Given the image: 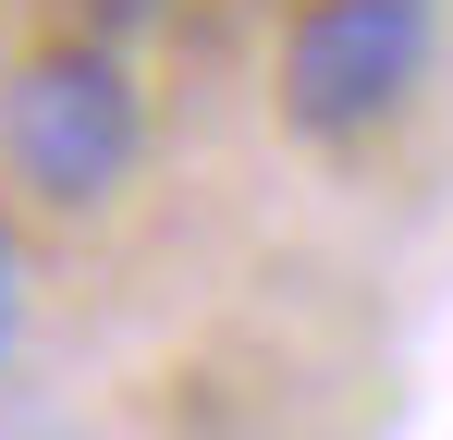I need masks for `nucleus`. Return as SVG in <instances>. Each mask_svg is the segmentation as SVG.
Listing matches in <instances>:
<instances>
[{"mask_svg": "<svg viewBox=\"0 0 453 440\" xmlns=\"http://www.w3.org/2000/svg\"><path fill=\"white\" fill-rule=\"evenodd\" d=\"M12 330H25V232L0 220V355H12Z\"/></svg>", "mask_w": 453, "mask_h": 440, "instance_id": "3", "label": "nucleus"}, {"mask_svg": "<svg viewBox=\"0 0 453 440\" xmlns=\"http://www.w3.org/2000/svg\"><path fill=\"white\" fill-rule=\"evenodd\" d=\"M441 49V0H295L282 25V123L319 147L380 135Z\"/></svg>", "mask_w": 453, "mask_h": 440, "instance_id": "2", "label": "nucleus"}, {"mask_svg": "<svg viewBox=\"0 0 453 440\" xmlns=\"http://www.w3.org/2000/svg\"><path fill=\"white\" fill-rule=\"evenodd\" d=\"M0 147H12V184L37 209H111L148 159V98H135L123 49H37L12 73Z\"/></svg>", "mask_w": 453, "mask_h": 440, "instance_id": "1", "label": "nucleus"}]
</instances>
